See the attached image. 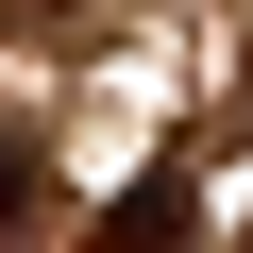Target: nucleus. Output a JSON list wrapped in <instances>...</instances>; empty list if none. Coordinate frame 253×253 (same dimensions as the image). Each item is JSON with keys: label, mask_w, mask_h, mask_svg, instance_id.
<instances>
[{"label": "nucleus", "mask_w": 253, "mask_h": 253, "mask_svg": "<svg viewBox=\"0 0 253 253\" xmlns=\"http://www.w3.org/2000/svg\"><path fill=\"white\" fill-rule=\"evenodd\" d=\"M84 253H186V152H152L135 186H118V219H101Z\"/></svg>", "instance_id": "1"}, {"label": "nucleus", "mask_w": 253, "mask_h": 253, "mask_svg": "<svg viewBox=\"0 0 253 253\" xmlns=\"http://www.w3.org/2000/svg\"><path fill=\"white\" fill-rule=\"evenodd\" d=\"M34 186H51V152H34V135H0V236L34 219Z\"/></svg>", "instance_id": "2"}]
</instances>
